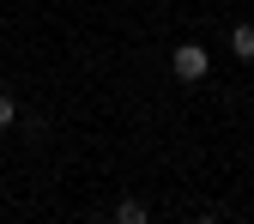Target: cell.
Segmentation results:
<instances>
[{
  "label": "cell",
  "mask_w": 254,
  "mask_h": 224,
  "mask_svg": "<svg viewBox=\"0 0 254 224\" xmlns=\"http://www.w3.org/2000/svg\"><path fill=\"white\" fill-rule=\"evenodd\" d=\"M170 67H176V79H182V85H200V79L212 73V55H206L200 43H176V55H170Z\"/></svg>",
  "instance_id": "cell-1"
},
{
  "label": "cell",
  "mask_w": 254,
  "mask_h": 224,
  "mask_svg": "<svg viewBox=\"0 0 254 224\" xmlns=\"http://www.w3.org/2000/svg\"><path fill=\"white\" fill-rule=\"evenodd\" d=\"M230 55L236 61H254V24H230Z\"/></svg>",
  "instance_id": "cell-2"
},
{
  "label": "cell",
  "mask_w": 254,
  "mask_h": 224,
  "mask_svg": "<svg viewBox=\"0 0 254 224\" xmlns=\"http://www.w3.org/2000/svg\"><path fill=\"white\" fill-rule=\"evenodd\" d=\"M115 218H121V224H145V206H139V200H121Z\"/></svg>",
  "instance_id": "cell-3"
},
{
  "label": "cell",
  "mask_w": 254,
  "mask_h": 224,
  "mask_svg": "<svg viewBox=\"0 0 254 224\" xmlns=\"http://www.w3.org/2000/svg\"><path fill=\"white\" fill-rule=\"evenodd\" d=\"M12 121H18V103H12V91H0V134H6Z\"/></svg>",
  "instance_id": "cell-4"
}]
</instances>
